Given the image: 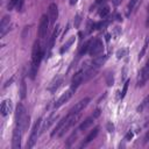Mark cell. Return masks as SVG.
Instances as JSON below:
<instances>
[{"label": "cell", "mask_w": 149, "mask_h": 149, "mask_svg": "<svg viewBox=\"0 0 149 149\" xmlns=\"http://www.w3.org/2000/svg\"><path fill=\"white\" fill-rule=\"evenodd\" d=\"M42 56H43V51L41 49L40 42L38 41H35L34 47H33V52H31V64H30V69H29V74H30V78L31 79H34L35 76H36V73H37L38 65L41 63Z\"/></svg>", "instance_id": "6da1fadb"}, {"label": "cell", "mask_w": 149, "mask_h": 149, "mask_svg": "<svg viewBox=\"0 0 149 149\" xmlns=\"http://www.w3.org/2000/svg\"><path fill=\"white\" fill-rule=\"evenodd\" d=\"M15 120H16V126L22 129V132H26L29 127V115L27 114L26 107L23 104H19L16 107V113H15Z\"/></svg>", "instance_id": "7a4b0ae2"}, {"label": "cell", "mask_w": 149, "mask_h": 149, "mask_svg": "<svg viewBox=\"0 0 149 149\" xmlns=\"http://www.w3.org/2000/svg\"><path fill=\"white\" fill-rule=\"evenodd\" d=\"M41 123H42V119H38L36 120V122L34 123L33 126V129H31V133H30V136H29V141L27 143V148H33L37 141V137L41 133L40 128H41Z\"/></svg>", "instance_id": "3957f363"}, {"label": "cell", "mask_w": 149, "mask_h": 149, "mask_svg": "<svg viewBox=\"0 0 149 149\" xmlns=\"http://www.w3.org/2000/svg\"><path fill=\"white\" fill-rule=\"evenodd\" d=\"M104 50V44L101 42V40L99 38H94V40H91L90 42V49H88V54L92 55V56H98Z\"/></svg>", "instance_id": "277c9868"}, {"label": "cell", "mask_w": 149, "mask_h": 149, "mask_svg": "<svg viewBox=\"0 0 149 149\" xmlns=\"http://www.w3.org/2000/svg\"><path fill=\"white\" fill-rule=\"evenodd\" d=\"M49 22H50V19H49V15H45L43 14L41 16V21H40V26H38V36L40 38H43L48 31V28H49Z\"/></svg>", "instance_id": "5b68a950"}, {"label": "cell", "mask_w": 149, "mask_h": 149, "mask_svg": "<svg viewBox=\"0 0 149 149\" xmlns=\"http://www.w3.org/2000/svg\"><path fill=\"white\" fill-rule=\"evenodd\" d=\"M22 129L16 127L13 132V141H12V148L17 149L21 147V139H22Z\"/></svg>", "instance_id": "8992f818"}, {"label": "cell", "mask_w": 149, "mask_h": 149, "mask_svg": "<svg viewBox=\"0 0 149 149\" xmlns=\"http://www.w3.org/2000/svg\"><path fill=\"white\" fill-rule=\"evenodd\" d=\"M148 79H149V61L147 62V64L144 65V68L141 70V72H140V74H139L137 85H139V86H143Z\"/></svg>", "instance_id": "52a82bcc"}, {"label": "cell", "mask_w": 149, "mask_h": 149, "mask_svg": "<svg viewBox=\"0 0 149 149\" xmlns=\"http://www.w3.org/2000/svg\"><path fill=\"white\" fill-rule=\"evenodd\" d=\"M83 80H85V71H78L74 77L72 78V81H71V88L74 91L81 83Z\"/></svg>", "instance_id": "ba28073f"}, {"label": "cell", "mask_w": 149, "mask_h": 149, "mask_svg": "<svg viewBox=\"0 0 149 149\" xmlns=\"http://www.w3.org/2000/svg\"><path fill=\"white\" fill-rule=\"evenodd\" d=\"M72 92H73V90H72V88H70V90L65 91V92H64V93L58 98V100L55 102V106H54V107H55V108H59L62 105H64V104H65V102H66V101L72 97Z\"/></svg>", "instance_id": "9c48e42d"}, {"label": "cell", "mask_w": 149, "mask_h": 149, "mask_svg": "<svg viewBox=\"0 0 149 149\" xmlns=\"http://www.w3.org/2000/svg\"><path fill=\"white\" fill-rule=\"evenodd\" d=\"M88 102H90V98H84V99H81L79 102H77V104L74 105V107L71 108L70 113H72V114H80V112L87 106Z\"/></svg>", "instance_id": "30bf717a"}, {"label": "cell", "mask_w": 149, "mask_h": 149, "mask_svg": "<svg viewBox=\"0 0 149 149\" xmlns=\"http://www.w3.org/2000/svg\"><path fill=\"white\" fill-rule=\"evenodd\" d=\"M9 24H10V17L8 15L3 16L2 20H1V23H0V36L3 37L8 30H9Z\"/></svg>", "instance_id": "8fae6325"}, {"label": "cell", "mask_w": 149, "mask_h": 149, "mask_svg": "<svg viewBox=\"0 0 149 149\" xmlns=\"http://www.w3.org/2000/svg\"><path fill=\"white\" fill-rule=\"evenodd\" d=\"M107 59V56L106 55H100V56H95L94 58H93V61H92V63H91V69H93V70H98L104 63H105V61Z\"/></svg>", "instance_id": "7c38bea8"}, {"label": "cell", "mask_w": 149, "mask_h": 149, "mask_svg": "<svg viewBox=\"0 0 149 149\" xmlns=\"http://www.w3.org/2000/svg\"><path fill=\"white\" fill-rule=\"evenodd\" d=\"M57 16H58V8H57V5L55 2H52L49 6V19H50L51 24H54L56 22Z\"/></svg>", "instance_id": "4fadbf2b"}, {"label": "cell", "mask_w": 149, "mask_h": 149, "mask_svg": "<svg viewBox=\"0 0 149 149\" xmlns=\"http://www.w3.org/2000/svg\"><path fill=\"white\" fill-rule=\"evenodd\" d=\"M12 111V100L10 99H5L1 102V114L5 116Z\"/></svg>", "instance_id": "5bb4252c"}, {"label": "cell", "mask_w": 149, "mask_h": 149, "mask_svg": "<svg viewBox=\"0 0 149 149\" xmlns=\"http://www.w3.org/2000/svg\"><path fill=\"white\" fill-rule=\"evenodd\" d=\"M98 132H99V127H95L93 130H91V132H90V134L85 137V141L81 143V146H80V147H84V146H86L87 143H90V142H91V141H92V140L98 135Z\"/></svg>", "instance_id": "9a60e30c"}, {"label": "cell", "mask_w": 149, "mask_h": 149, "mask_svg": "<svg viewBox=\"0 0 149 149\" xmlns=\"http://www.w3.org/2000/svg\"><path fill=\"white\" fill-rule=\"evenodd\" d=\"M93 120H94V116H90V118H87V119H85L81 123H80V126H79V128H78V130H80V132H84V130H86L92 123H93Z\"/></svg>", "instance_id": "2e32d148"}, {"label": "cell", "mask_w": 149, "mask_h": 149, "mask_svg": "<svg viewBox=\"0 0 149 149\" xmlns=\"http://www.w3.org/2000/svg\"><path fill=\"white\" fill-rule=\"evenodd\" d=\"M56 119H57V114H55V113H51V114H50V116H49V118H48V119L45 120L44 125L42 126V130H41V133H42L43 130L48 129V128L50 127V125H51V123H52V122H54V121H55Z\"/></svg>", "instance_id": "e0dca14e"}, {"label": "cell", "mask_w": 149, "mask_h": 149, "mask_svg": "<svg viewBox=\"0 0 149 149\" xmlns=\"http://www.w3.org/2000/svg\"><path fill=\"white\" fill-rule=\"evenodd\" d=\"M58 31H59V27L57 26V27H56V29L54 30V33H52L51 37H50V41H49V43H48V51H49V50H51V48L54 47V43H55V40H56V37H57V34H58Z\"/></svg>", "instance_id": "ac0fdd59"}, {"label": "cell", "mask_w": 149, "mask_h": 149, "mask_svg": "<svg viewBox=\"0 0 149 149\" xmlns=\"http://www.w3.org/2000/svg\"><path fill=\"white\" fill-rule=\"evenodd\" d=\"M61 83H62V79H61V78H55V79L52 80V83L50 84V86H49V91L52 92V93L56 92V90L59 87Z\"/></svg>", "instance_id": "d6986e66"}, {"label": "cell", "mask_w": 149, "mask_h": 149, "mask_svg": "<svg viewBox=\"0 0 149 149\" xmlns=\"http://www.w3.org/2000/svg\"><path fill=\"white\" fill-rule=\"evenodd\" d=\"M74 40H76V38H74V36H72V37H71V38H70V40H69V41H68V42H66V43H65V44H64V45L61 48L59 52H61V54H64L66 50H69V48L72 45V43L74 42Z\"/></svg>", "instance_id": "ffe728a7"}, {"label": "cell", "mask_w": 149, "mask_h": 149, "mask_svg": "<svg viewBox=\"0 0 149 149\" xmlns=\"http://www.w3.org/2000/svg\"><path fill=\"white\" fill-rule=\"evenodd\" d=\"M108 13H109V7H108V6H104V7H101L100 10H99V15H100L101 17H106V16L108 15Z\"/></svg>", "instance_id": "44dd1931"}, {"label": "cell", "mask_w": 149, "mask_h": 149, "mask_svg": "<svg viewBox=\"0 0 149 149\" xmlns=\"http://www.w3.org/2000/svg\"><path fill=\"white\" fill-rule=\"evenodd\" d=\"M136 2H137V0H130V1L128 2V6H127V14H129V13L133 10V8H134V6L136 5Z\"/></svg>", "instance_id": "7402d4cb"}, {"label": "cell", "mask_w": 149, "mask_h": 149, "mask_svg": "<svg viewBox=\"0 0 149 149\" xmlns=\"http://www.w3.org/2000/svg\"><path fill=\"white\" fill-rule=\"evenodd\" d=\"M127 52H128L127 49H120V50H118V52H116V57H118V58H122V57H125V56L127 55Z\"/></svg>", "instance_id": "603a6c76"}, {"label": "cell", "mask_w": 149, "mask_h": 149, "mask_svg": "<svg viewBox=\"0 0 149 149\" xmlns=\"http://www.w3.org/2000/svg\"><path fill=\"white\" fill-rule=\"evenodd\" d=\"M128 84H129V80H127L126 83H125V85H123V88H122V92H121V99L126 95V93H127V88H128Z\"/></svg>", "instance_id": "cb8c5ba5"}, {"label": "cell", "mask_w": 149, "mask_h": 149, "mask_svg": "<svg viewBox=\"0 0 149 149\" xmlns=\"http://www.w3.org/2000/svg\"><path fill=\"white\" fill-rule=\"evenodd\" d=\"M19 1H20V0H10L9 3H8V9H13L15 6H17Z\"/></svg>", "instance_id": "d4e9b609"}, {"label": "cell", "mask_w": 149, "mask_h": 149, "mask_svg": "<svg viewBox=\"0 0 149 149\" xmlns=\"http://www.w3.org/2000/svg\"><path fill=\"white\" fill-rule=\"evenodd\" d=\"M147 45H148V40L146 41V43H144V45H143V48H142V50H141V52L139 54V59H141V58L143 57V54L146 52V49H147Z\"/></svg>", "instance_id": "484cf974"}, {"label": "cell", "mask_w": 149, "mask_h": 149, "mask_svg": "<svg viewBox=\"0 0 149 149\" xmlns=\"http://www.w3.org/2000/svg\"><path fill=\"white\" fill-rule=\"evenodd\" d=\"M26 97V84H24V81H22V84H21V98L23 99Z\"/></svg>", "instance_id": "4316f807"}, {"label": "cell", "mask_w": 149, "mask_h": 149, "mask_svg": "<svg viewBox=\"0 0 149 149\" xmlns=\"http://www.w3.org/2000/svg\"><path fill=\"white\" fill-rule=\"evenodd\" d=\"M120 1H121V0H113V3L116 6V5H119V3H120Z\"/></svg>", "instance_id": "83f0119b"}, {"label": "cell", "mask_w": 149, "mask_h": 149, "mask_svg": "<svg viewBox=\"0 0 149 149\" xmlns=\"http://www.w3.org/2000/svg\"><path fill=\"white\" fill-rule=\"evenodd\" d=\"M77 1H78V0H70V5H74Z\"/></svg>", "instance_id": "f1b7e54d"}, {"label": "cell", "mask_w": 149, "mask_h": 149, "mask_svg": "<svg viewBox=\"0 0 149 149\" xmlns=\"http://www.w3.org/2000/svg\"><path fill=\"white\" fill-rule=\"evenodd\" d=\"M101 1H102V0H95V2H94V6H95V5H99Z\"/></svg>", "instance_id": "f546056e"}, {"label": "cell", "mask_w": 149, "mask_h": 149, "mask_svg": "<svg viewBox=\"0 0 149 149\" xmlns=\"http://www.w3.org/2000/svg\"><path fill=\"white\" fill-rule=\"evenodd\" d=\"M146 24H147V26H149V16H148V20H147V22H146Z\"/></svg>", "instance_id": "4dcf8cb0"}]
</instances>
